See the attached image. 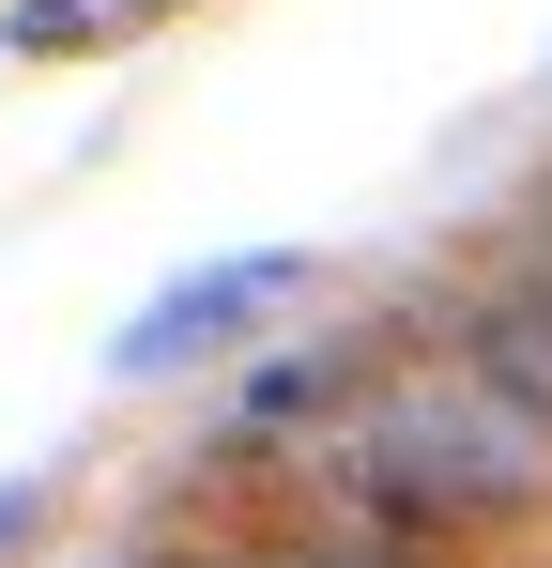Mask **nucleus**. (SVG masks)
<instances>
[{
	"label": "nucleus",
	"mask_w": 552,
	"mask_h": 568,
	"mask_svg": "<svg viewBox=\"0 0 552 568\" xmlns=\"http://www.w3.org/2000/svg\"><path fill=\"white\" fill-rule=\"evenodd\" d=\"M522 292H538V307H552V215H538V277H522Z\"/></svg>",
	"instance_id": "nucleus-4"
},
{
	"label": "nucleus",
	"mask_w": 552,
	"mask_h": 568,
	"mask_svg": "<svg viewBox=\"0 0 552 568\" xmlns=\"http://www.w3.org/2000/svg\"><path fill=\"white\" fill-rule=\"evenodd\" d=\"M246 568H384L368 538H307V554H246Z\"/></svg>",
	"instance_id": "nucleus-3"
},
{
	"label": "nucleus",
	"mask_w": 552,
	"mask_h": 568,
	"mask_svg": "<svg viewBox=\"0 0 552 568\" xmlns=\"http://www.w3.org/2000/svg\"><path fill=\"white\" fill-rule=\"evenodd\" d=\"M276 292H292V262H215V277H184L170 307L123 338V369H184L200 338H231V323H246V307H276Z\"/></svg>",
	"instance_id": "nucleus-2"
},
{
	"label": "nucleus",
	"mask_w": 552,
	"mask_h": 568,
	"mask_svg": "<svg viewBox=\"0 0 552 568\" xmlns=\"http://www.w3.org/2000/svg\"><path fill=\"white\" fill-rule=\"evenodd\" d=\"M338 462H354L368 507H507V491L552 462V430L476 369V354H446V369L384 384V399L354 415V446H338Z\"/></svg>",
	"instance_id": "nucleus-1"
}]
</instances>
